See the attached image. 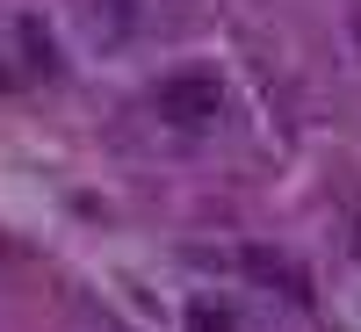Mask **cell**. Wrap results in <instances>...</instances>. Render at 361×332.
I'll return each mask as SVG.
<instances>
[{"label":"cell","mask_w":361,"mask_h":332,"mask_svg":"<svg viewBox=\"0 0 361 332\" xmlns=\"http://www.w3.org/2000/svg\"><path fill=\"white\" fill-rule=\"evenodd\" d=\"M152 102H159L166 123H180V130H195V123H209V116L224 109V94H217V80H209V73H180V80H166Z\"/></svg>","instance_id":"6da1fadb"}]
</instances>
